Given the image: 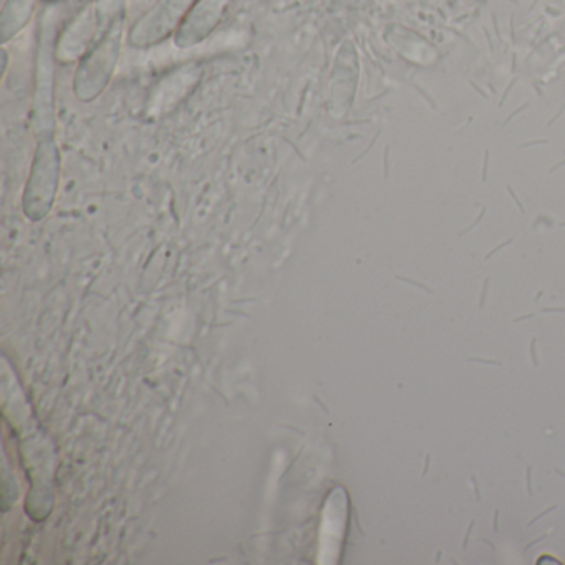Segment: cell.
I'll return each instance as SVG.
<instances>
[{
	"mask_svg": "<svg viewBox=\"0 0 565 565\" xmlns=\"http://www.w3.org/2000/svg\"><path fill=\"white\" fill-rule=\"evenodd\" d=\"M124 29L125 8L110 12L105 19L100 38L82 58L77 78H75L77 92H81V88L82 92L88 88V98H95L100 94L102 88L108 84L111 74H114L115 65H117L118 55H120Z\"/></svg>",
	"mask_w": 565,
	"mask_h": 565,
	"instance_id": "cell-1",
	"label": "cell"
},
{
	"mask_svg": "<svg viewBox=\"0 0 565 565\" xmlns=\"http://www.w3.org/2000/svg\"><path fill=\"white\" fill-rule=\"evenodd\" d=\"M61 180V154L51 135L42 137L24 196V213L29 220L41 221L51 213Z\"/></svg>",
	"mask_w": 565,
	"mask_h": 565,
	"instance_id": "cell-2",
	"label": "cell"
},
{
	"mask_svg": "<svg viewBox=\"0 0 565 565\" xmlns=\"http://www.w3.org/2000/svg\"><path fill=\"white\" fill-rule=\"evenodd\" d=\"M34 9L35 0H9L0 15V39L4 44L29 24Z\"/></svg>",
	"mask_w": 565,
	"mask_h": 565,
	"instance_id": "cell-4",
	"label": "cell"
},
{
	"mask_svg": "<svg viewBox=\"0 0 565 565\" xmlns=\"http://www.w3.org/2000/svg\"><path fill=\"white\" fill-rule=\"evenodd\" d=\"M227 0H196L177 32L178 47H193L220 25Z\"/></svg>",
	"mask_w": 565,
	"mask_h": 565,
	"instance_id": "cell-3",
	"label": "cell"
}]
</instances>
